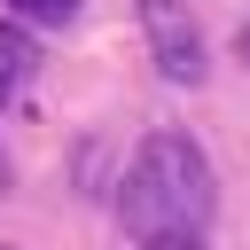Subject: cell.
<instances>
[{"label":"cell","mask_w":250,"mask_h":250,"mask_svg":"<svg viewBox=\"0 0 250 250\" xmlns=\"http://www.w3.org/2000/svg\"><path fill=\"white\" fill-rule=\"evenodd\" d=\"M211 211H219L211 156H203L180 125L148 133V141L133 148L125 180H117V219H125V234H133V242H141V234H203Z\"/></svg>","instance_id":"cell-1"},{"label":"cell","mask_w":250,"mask_h":250,"mask_svg":"<svg viewBox=\"0 0 250 250\" xmlns=\"http://www.w3.org/2000/svg\"><path fill=\"white\" fill-rule=\"evenodd\" d=\"M141 8V39H148V62L172 78V86H203L211 55H203V23L188 0H133Z\"/></svg>","instance_id":"cell-2"},{"label":"cell","mask_w":250,"mask_h":250,"mask_svg":"<svg viewBox=\"0 0 250 250\" xmlns=\"http://www.w3.org/2000/svg\"><path fill=\"white\" fill-rule=\"evenodd\" d=\"M31 70H39V47H31V31L0 16V102H16V94L31 86Z\"/></svg>","instance_id":"cell-3"},{"label":"cell","mask_w":250,"mask_h":250,"mask_svg":"<svg viewBox=\"0 0 250 250\" xmlns=\"http://www.w3.org/2000/svg\"><path fill=\"white\" fill-rule=\"evenodd\" d=\"M86 0H8V16L16 23H39V31H55V23H70Z\"/></svg>","instance_id":"cell-4"},{"label":"cell","mask_w":250,"mask_h":250,"mask_svg":"<svg viewBox=\"0 0 250 250\" xmlns=\"http://www.w3.org/2000/svg\"><path fill=\"white\" fill-rule=\"evenodd\" d=\"M133 250H211V242H203V234H141Z\"/></svg>","instance_id":"cell-5"},{"label":"cell","mask_w":250,"mask_h":250,"mask_svg":"<svg viewBox=\"0 0 250 250\" xmlns=\"http://www.w3.org/2000/svg\"><path fill=\"white\" fill-rule=\"evenodd\" d=\"M0 195H16V164H8V148H0Z\"/></svg>","instance_id":"cell-6"},{"label":"cell","mask_w":250,"mask_h":250,"mask_svg":"<svg viewBox=\"0 0 250 250\" xmlns=\"http://www.w3.org/2000/svg\"><path fill=\"white\" fill-rule=\"evenodd\" d=\"M242 62H250V23H242Z\"/></svg>","instance_id":"cell-7"},{"label":"cell","mask_w":250,"mask_h":250,"mask_svg":"<svg viewBox=\"0 0 250 250\" xmlns=\"http://www.w3.org/2000/svg\"><path fill=\"white\" fill-rule=\"evenodd\" d=\"M0 250H16V242H0Z\"/></svg>","instance_id":"cell-8"}]
</instances>
